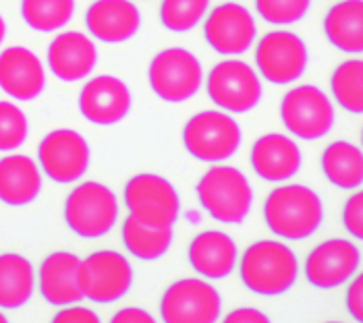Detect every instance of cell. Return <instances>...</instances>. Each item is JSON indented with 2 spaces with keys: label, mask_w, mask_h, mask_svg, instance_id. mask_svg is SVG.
Listing matches in <instances>:
<instances>
[{
  "label": "cell",
  "mask_w": 363,
  "mask_h": 323,
  "mask_svg": "<svg viewBox=\"0 0 363 323\" xmlns=\"http://www.w3.org/2000/svg\"><path fill=\"white\" fill-rule=\"evenodd\" d=\"M268 230L284 241H306L313 237L324 220L322 199L306 185H280L264 201Z\"/></svg>",
  "instance_id": "6da1fadb"
},
{
  "label": "cell",
  "mask_w": 363,
  "mask_h": 323,
  "mask_svg": "<svg viewBox=\"0 0 363 323\" xmlns=\"http://www.w3.org/2000/svg\"><path fill=\"white\" fill-rule=\"evenodd\" d=\"M237 264L245 288L259 296L284 295L299 278V261L293 249L272 239L250 244Z\"/></svg>",
  "instance_id": "7a4b0ae2"
},
{
  "label": "cell",
  "mask_w": 363,
  "mask_h": 323,
  "mask_svg": "<svg viewBox=\"0 0 363 323\" xmlns=\"http://www.w3.org/2000/svg\"><path fill=\"white\" fill-rule=\"evenodd\" d=\"M201 208L223 224H241L253 208V191L247 176L235 168L214 164L196 187Z\"/></svg>",
  "instance_id": "3957f363"
},
{
  "label": "cell",
  "mask_w": 363,
  "mask_h": 323,
  "mask_svg": "<svg viewBox=\"0 0 363 323\" xmlns=\"http://www.w3.org/2000/svg\"><path fill=\"white\" fill-rule=\"evenodd\" d=\"M118 199L114 191L98 181H85L65 201V222L79 239H102L118 222Z\"/></svg>",
  "instance_id": "277c9868"
},
{
  "label": "cell",
  "mask_w": 363,
  "mask_h": 323,
  "mask_svg": "<svg viewBox=\"0 0 363 323\" xmlns=\"http://www.w3.org/2000/svg\"><path fill=\"white\" fill-rule=\"evenodd\" d=\"M243 141L239 123L220 110H203L191 116L183 129V145L199 162L220 164L233 158Z\"/></svg>",
  "instance_id": "5b68a950"
},
{
  "label": "cell",
  "mask_w": 363,
  "mask_h": 323,
  "mask_svg": "<svg viewBox=\"0 0 363 323\" xmlns=\"http://www.w3.org/2000/svg\"><path fill=\"white\" fill-rule=\"evenodd\" d=\"M129 215L154 228H170L181 215V197L172 183L152 172H141L127 181L123 191Z\"/></svg>",
  "instance_id": "8992f818"
},
{
  "label": "cell",
  "mask_w": 363,
  "mask_h": 323,
  "mask_svg": "<svg viewBox=\"0 0 363 323\" xmlns=\"http://www.w3.org/2000/svg\"><path fill=\"white\" fill-rule=\"evenodd\" d=\"M152 91L168 104H181L196 96L203 85V67L196 54L185 48H164L147 67Z\"/></svg>",
  "instance_id": "52a82bcc"
},
{
  "label": "cell",
  "mask_w": 363,
  "mask_h": 323,
  "mask_svg": "<svg viewBox=\"0 0 363 323\" xmlns=\"http://www.w3.org/2000/svg\"><path fill=\"white\" fill-rule=\"evenodd\" d=\"M208 98L230 114H245L264 96L262 79L252 64L239 58H226L212 67L206 77Z\"/></svg>",
  "instance_id": "ba28073f"
},
{
  "label": "cell",
  "mask_w": 363,
  "mask_h": 323,
  "mask_svg": "<svg viewBox=\"0 0 363 323\" xmlns=\"http://www.w3.org/2000/svg\"><path fill=\"white\" fill-rule=\"evenodd\" d=\"M280 118L289 133L303 141L322 139L333 131L336 120L330 98L315 85H297L280 102Z\"/></svg>",
  "instance_id": "9c48e42d"
},
{
  "label": "cell",
  "mask_w": 363,
  "mask_h": 323,
  "mask_svg": "<svg viewBox=\"0 0 363 323\" xmlns=\"http://www.w3.org/2000/svg\"><path fill=\"white\" fill-rule=\"evenodd\" d=\"M309 62L306 42L286 29L268 31L257 40L255 67L262 79L274 85H289L303 77Z\"/></svg>",
  "instance_id": "30bf717a"
},
{
  "label": "cell",
  "mask_w": 363,
  "mask_h": 323,
  "mask_svg": "<svg viewBox=\"0 0 363 323\" xmlns=\"http://www.w3.org/2000/svg\"><path fill=\"white\" fill-rule=\"evenodd\" d=\"M84 298L91 302H116L133 286V268L129 259L116 251L102 249L87 255L77 271Z\"/></svg>",
  "instance_id": "8fae6325"
},
{
  "label": "cell",
  "mask_w": 363,
  "mask_h": 323,
  "mask_svg": "<svg viewBox=\"0 0 363 323\" xmlns=\"http://www.w3.org/2000/svg\"><path fill=\"white\" fill-rule=\"evenodd\" d=\"M223 315V296L201 278H183L170 284L160 300L167 323H214Z\"/></svg>",
  "instance_id": "7c38bea8"
},
{
  "label": "cell",
  "mask_w": 363,
  "mask_h": 323,
  "mask_svg": "<svg viewBox=\"0 0 363 323\" xmlns=\"http://www.w3.org/2000/svg\"><path fill=\"white\" fill-rule=\"evenodd\" d=\"M203 38L220 56H241L250 52L257 38L252 11L239 2H223L208 11L203 19Z\"/></svg>",
  "instance_id": "4fadbf2b"
},
{
  "label": "cell",
  "mask_w": 363,
  "mask_h": 323,
  "mask_svg": "<svg viewBox=\"0 0 363 323\" xmlns=\"http://www.w3.org/2000/svg\"><path fill=\"white\" fill-rule=\"evenodd\" d=\"M89 145L85 137L73 129H56L38 147L40 170L58 185L75 183L89 168Z\"/></svg>",
  "instance_id": "5bb4252c"
},
{
  "label": "cell",
  "mask_w": 363,
  "mask_h": 323,
  "mask_svg": "<svg viewBox=\"0 0 363 323\" xmlns=\"http://www.w3.org/2000/svg\"><path fill=\"white\" fill-rule=\"evenodd\" d=\"M362 251L347 239H328L309 251L303 273L311 286L333 290L347 284L359 269Z\"/></svg>",
  "instance_id": "9a60e30c"
},
{
  "label": "cell",
  "mask_w": 363,
  "mask_h": 323,
  "mask_svg": "<svg viewBox=\"0 0 363 323\" xmlns=\"http://www.w3.org/2000/svg\"><path fill=\"white\" fill-rule=\"evenodd\" d=\"M133 98L125 81L112 75H98L85 83L79 91V112L87 123L112 127L127 118Z\"/></svg>",
  "instance_id": "2e32d148"
},
{
  "label": "cell",
  "mask_w": 363,
  "mask_h": 323,
  "mask_svg": "<svg viewBox=\"0 0 363 323\" xmlns=\"http://www.w3.org/2000/svg\"><path fill=\"white\" fill-rule=\"evenodd\" d=\"M46 60L56 79L75 83L94 73L98 64V48L84 31H60L48 46Z\"/></svg>",
  "instance_id": "e0dca14e"
},
{
  "label": "cell",
  "mask_w": 363,
  "mask_h": 323,
  "mask_svg": "<svg viewBox=\"0 0 363 323\" xmlns=\"http://www.w3.org/2000/svg\"><path fill=\"white\" fill-rule=\"evenodd\" d=\"M0 89L19 102H31L46 89L42 60L23 46H11L0 52Z\"/></svg>",
  "instance_id": "ac0fdd59"
},
{
  "label": "cell",
  "mask_w": 363,
  "mask_h": 323,
  "mask_svg": "<svg viewBox=\"0 0 363 323\" xmlns=\"http://www.w3.org/2000/svg\"><path fill=\"white\" fill-rule=\"evenodd\" d=\"M85 27L102 44H123L140 31L141 13L131 0H96L85 13Z\"/></svg>",
  "instance_id": "d6986e66"
},
{
  "label": "cell",
  "mask_w": 363,
  "mask_h": 323,
  "mask_svg": "<svg viewBox=\"0 0 363 323\" xmlns=\"http://www.w3.org/2000/svg\"><path fill=\"white\" fill-rule=\"evenodd\" d=\"M250 162L262 181L284 183L301 170L303 156L295 139L282 133H268L253 143Z\"/></svg>",
  "instance_id": "ffe728a7"
},
{
  "label": "cell",
  "mask_w": 363,
  "mask_h": 323,
  "mask_svg": "<svg viewBox=\"0 0 363 323\" xmlns=\"http://www.w3.org/2000/svg\"><path fill=\"white\" fill-rule=\"evenodd\" d=\"M79 264L82 259L69 251H56L42 261L38 271V288L48 305L67 307L77 305L84 298L77 280Z\"/></svg>",
  "instance_id": "44dd1931"
},
{
  "label": "cell",
  "mask_w": 363,
  "mask_h": 323,
  "mask_svg": "<svg viewBox=\"0 0 363 323\" xmlns=\"http://www.w3.org/2000/svg\"><path fill=\"white\" fill-rule=\"evenodd\" d=\"M187 257H189V266L201 278L224 280L237 268L239 249H237V242L226 232L206 230V232H199L191 241Z\"/></svg>",
  "instance_id": "7402d4cb"
},
{
  "label": "cell",
  "mask_w": 363,
  "mask_h": 323,
  "mask_svg": "<svg viewBox=\"0 0 363 323\" xmlns=\"http://www.w3.org/2000/svg\"><path fill=\"white\" fill-rule=\"evenodd\" d=\"M42 191V170L29 156L13 154L0 158V201L23 208L35 201Z\"/></svg>",
  "instance_id": "603a6c76"
},
{
  "label": "cell",
  "mask_w": 363,
  "mask_h": 323,
  "mask_svg": "<svg viewBox=\"0 0 363 323\" xmlns=\"http://www.w3.org/2000/svg\"><path fill=\"white\" fill-rule=\"evenodd\" d=\"M326 40L336 50L362 54L363 50V0H340L324 17Z\"/></svg>",
  "instance_id": "cb8c5ba5"
},
{
  "label": "cell",
  "mask_w": 363,
  "mask_h": 323,
  "mask_svg": "<svg viewBox=\"0 0 363 323\" xmlns=\"http://www.w3.org/2000/svg\"><path fill=\"white\" fill-rule=\"evenodd\" d=\"M35 290V271L28 257L19 253L0 255V309L28 305Z\"/></svg>",
  "instance_id": "d4e9b609"
},
{
  "label": "cell",
  "mask_w": 363,
  "mask_h": 323,
  "mask_svg": "<svg viewBox=\"0 0 363 323\" xmlns=\"http://www.w3.org/2000/svg\"><path fill=\"white\" fill-rule=\"evenodd\" d=\"M322 172L336 188H359L363 183L362 149L349 141L330 143L322 154Z\"/></svg>",
  "instance_id": "484cf974"
},
{
  "label": "cell",
  "mask_w": 363,
  "mask_h": 323,
  "mask_svg": "<svg viewBox=\"0 0 363 323\" xmlns=\"http://www.w3.org/2000/svg\"><path fill=\"white\" fill-rule=\"evenodd\" d=\"M121 237L125 249L141 261H156L162 255H167L172 244V226L170 228H154L147 224H141L133 215L125 217Z\"/></svg>",
  "instance_id": "4316f807"
},
{
  "label": "cell",
  "mask_w": 363,
  "mask_h": 323,
  "mask_svg": "<svg viewBox=\"0 0 363 323\" xmlns=\"http://www.w3.org/2000/svg\"><path fill=\"white\" fill-rule=\"evenodd\" d=\"M75 0H21V17L33 31L52 33L71 23Z\"/></svg>",
  "instance_id": "83f0119b"
},
{
  "label": "cell",
  "mask_w": 363,
  "mask_h": 323,
  "mask_svg": "<svg viewBox=\"0 0 363 323\" xmlns=\"http://www.w3.org/2000/svg\"><path fill=\"white\" fill-rule=\"evenodd\" d=\"M330 89L335 102L351 114L363 112V60L349 58L340 62L333 73Z\"/></svg>",
  "instance_id": "f1b7e54d"
},
{
  "label": "cell",
  "mask_w": 363,
  "mask_h": 323,
  "mask_svg": "<svg viewBox=\"0 0 363 323\" xmlns=\"http://www.w3.org/2000/svg\"><path fill=\"white\" fill-rule=\"evenodd\" d=\"M210 11V0H162L160 21L168 31L185 33L196 29Z\"/></svg>",
  "instance_id": "f546056e"
},
{
  "label": "cell",
  "mask_w": 363,
  "mask_h": 323,
  "mask_svg": "<svg viewBox=\"0 0 363 323\" xmlns=\"http://www.w3.org/2000/svg\"><path fill=\"white\" fill-rule=\"evenodd\" d=\"M29 125L23 110L11 102H0V152H15L28 139Z\"/></svg>",
  "instance_id": "4dcf8cb0"
},
{
  "label": "cell",
  "mask_w": 363,
  "mask_h": 323,
  "mask_svg": "<svg viewBox=\"0 0 363 323\" xmlns=\"http://www.w3.org/2000/svg\"><path fill=\"white\" fill-rule=\"evenodd\" d=\"M311 0H255L257 15L270 26H293L308 15Z\"/></svg>",
  "instance_id": "1f68e13d"
},
{
  "label": "cell",
  "mask_w": 363,
  "mask_h": 323,
  "mask_svg": "<svg viewBox=\"0 0 363 323\" xmlns=\"http://www.w3.org/2000/svg\"><path fill=\"white\" fill-rule=\"evenodd\" d=\"M342 224H345V230L362 241L363 239V195L362 191H355L347 203H345V210H342Z\"/></svg>",
  "instance_id": "d6a6232c"
},
{
  "label": "cell",
  "mask_w": 363,
  "mask_h": 323,
  "mask_svg": "<svg viewBox=\"0 0 363 323\" xmlns=\"http://www.w3.org/2000/svg\"><path fill=\"white\" fill-rule=\"evenodd\" d=\"M347 311L355 322H363V278L359 273H355L353 282L347 288Z\"/></svg>",
  "instance_id": "836d02e7"
},
{
  "label": "cell",
  "mask_w": 363,
  "mask_h": 323,
  "mask_svg": "<svg viewBox=\"0 0 363 323\" xmlns=\"http://www.w3.org/2000/svg\"><path fill=\"white\" fill-rule=\"evenodd\" d=\"M55 323H98L100 317L87 307H65L55 315Z\"/></svg>",
  "instance_id": "e575fe53"
},
{
  "label": "cell",
  "mask_w": 363,
  "mask_h": 323,
  "mask_svg": "<svg viewBox=\"0 0 363 323\" xmlns=\"http://www.w3.org/2000/svg\"><path fill=\"white\" fill-rule=\"evenodd\" d=\"M270 322V317L266 315V313H262V311H257V309H247V307H243V309H235V311H230L228 315H224V323H268Z\"/></svg>",
  "instance_id": "d590c367"
},
{
  "label": "cell",
  "mask_w": 363,
  "mask_h": 323,
  "mask_svg": "<svg viewBox=\"0 0 363 323\" xmlns=\"http://www.w3.org/2000/svg\"><path fill=\"white\" fill-rule=\"evenodd\" d=\"M112 323H154V315L143 309L127 307L112 315Z\"/></svg>",
  "instance_id": "8d00e7d4"
},
{
  "label": "cell",
  "mask_w": 363,
  "mask_h": 323,
  "mask_svg": "<svg viewBox=\"0 0 363 323\" xmlns=\"http://www.w3.org/2000/svg\"><path fill=\"white\" fill-rule=\"evenodd\" d=\"M4 35H6V23H4V19L0 15V44L4 42Z\"/></svg>",
  "instance_id": "74e56055"
},
{
  "label": "cell",
  "mask_w": 363,
  "mask_h": 323,
  "mask_svg": "<svg viewBox=\"0 0 363 323\" xmlns=\"http://www.w3.org/2000/svg\"><path fill=\"white\" fill-rule=\"evenodd\" d=\"M0 323H6V315L2 311H0Z\"/></svg>",
  "instance_id": "f35d334b"
}]
</instances>
